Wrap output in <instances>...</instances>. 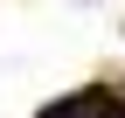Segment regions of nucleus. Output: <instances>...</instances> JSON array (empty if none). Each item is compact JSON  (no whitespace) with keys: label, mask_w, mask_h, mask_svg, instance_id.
Returning a JSON list of instances; mask_svg holds the SVG:
<instances>
[{"label":"nucleus","mask_w":125,"mask_h":118,"mask_svg":"<svg viewBox=\"0 0 125 118\" xmlns=\"http://www.w3.org/2000/svg\"><path fill=\"white\" fill-rule=\"evenodd\" d=\"M76 111H83V97H62V104H49L42 118H76Z\"/></svg>","instance_id":"nucleus-1"},{"label":"nucleus","mask_w":125,"mask_h":118,"mask_svg":"<svg viewBox=\"0 0 125 118\" xmlns=\"http://www.w3.org/2000/svg\"><path fill=\"white\" fill-rule=\"evenodd\" d=\"M118 118H125V104H118Z\"/></svg>","instance_id":"nucleus-2"}]
</instances>
